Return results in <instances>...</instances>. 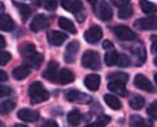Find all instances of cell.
I'll return each mask as SVG.
<instances>
[{
  "mask_svg": "<svg viewBox=\"0 0 157 127\" xmlns=\"http://www.w3.org/2000/svg\"><path fill=\"white\" fill-rule=\"evenodd\" d=\"M28 93H29L30 101L32 104H39V102H45L49 98V93L44 88L43 84L39 81H35L30 84Z\"/></svg>",
  "mask_w": 157,
  "mask_h": 127,
  "instance_id": "1",
  "label": "cell"
},
{
  "mask_svg": "<svg viewBox=\"0 0 157 127\" xmlns=\"http://www.w3.org/2000/svg\"><path fill=\"white\" fill-rule=\"evenodd\" d=\"M81 64L83 67L90 68V70L98 71L101 67V57L94 50H87L82 56Z\"/></svg>",
  "mask_w": 157,
  "mask_h": 127,
  "instance_id": "2",
  "label": "cell"
},
{
  "mask_svg": "<svg viewBox=\"0 0 157 127\" xmlns=\"http://www.w3.org/2000/svg\"><path fill=\"white\" fill-rule=\"evenodd\" d=\"M65 98L71 102H79V104H89L92 101L89 95L77 90H70L65 94Z\"/></svg>",
  "mask_w": 157,
  "mask_h": 127,
  "instance_id": "3",
  "label": "cell"
},
{
  "mask_svg": "<svg viewBox=\"0 0 157 127\" xmlns=\"http://www.w3.org/2000/svg\"><path fill=\"white\" fill-rule=\"evenodd\" d=\"M135 27L139 30H155L157 29V16H149L135 21Z\"/></svg>",
  "mask_w": 157,
  "mask_h": 127,
  "instance_id": "4",
  "label": "cell"
},
{
  "mask_svg": "<svg viewBox=\"0 0 157 127\" xmlns=\"http://www.w3.org/2000/svg\"><path fill=\"white\" fill-rule=\"evenodd\" d=\"M103 37V30L99 26H92L85 32V40L89 44H96Z\"/></svg>",
  "mask_w": 157,
  "mask_h": 127,
  "instance_id": "5",
  "label": "cell"
},
{
  "mask_svg": "<svg viewBox=\"0 0 157 127\" xmlns=\"http://www.w3.org/2000/svg\"><path fill=\"white\" fill-rule=\"evenodd\" d=\"M134 83L139 90L145 91V92H149V93L154 92V87H153V84H152V82L150 81L145 76H143L142 74L136 75L135 80H134Z\"/></svg>",
  "mask_w": 157,
  "mask_h": 127,
  "instance_id": "6",
  "label": "cell"
},
{
  "mask_svg": "<svg viewBox=\"0 0 157 127\" xmlns=\"http://www.w3.org/2000/svg\"><path fill=\"white\" fill-rule=\"evenodd\" d=\"M114 34L117 37H119L122 41H132L136 39V34L135 32L126 26H118L113 29Z\"/></svg>",
  "mask_w": 157,
  "mask_h": 127,
  "instance_id": "7",
  "label": "cell"
},
{
  "mask_svg": "<svg viewBox=\"0 0 157 127\" xmlns=\"http://www.w3.org/2000/svg\"><path fill=\"white\" fill-rule=\"evenodd\" d=\"M97 16L103 21H110L112 17V10L110 8L109 3L106 0H101V3L97 6Z\"/></svg>",
  "mask_w": 157,
  "mask_h": 127,
  "instance_id": "8",
  "label": "cell"
},
{
  "mask_svg": "<svg viewBox=\"0 0 157 127\" xmlns=\"http://www.w3.org/2000/svg\"><path fill=\"white\" fill-rule=\"evenodd\" d=\"M17 117H18V119H21V121L28 122V123H32V122H35L39 120L40 114L37 111L25 108V109H21V110L18 111Z\"/></svg>",
  "mask_w": 157,
  "mask_h": 127,
  "instance_id": "9",
  "label": "cell"
},
{
  "mask_svg": "<svg viewBox=\"0 0 157 127\" xmlns=\"http://www.w3.org/2000/svg\"><path fill=\"white\" fill-rule=\"evenodd\" d=\"M79 50V43L77 41H73L71 42L70 44L66 47V51L65 55H64V60L67 63H73L75 61V58H76V55L78 53Z\"/></svg>",
  "mask_w": 157,
  "mask_h": 127,
  "instance_id": "10",
  "label": "cell"
},
{
  "mask_svg": "<svg viewBox=\"0 0 157 127\" xmlns=\"http://www.w3.org/2000/svg\"><path fill=\"white\" fill-rule=\"evenodd\" d=\"M132 52L135 57V64L138 65V66L142 65V64L145 62V58H147L144 45H142L141 43H139L137 46H135V48L132 50Z\"/></svg>",
  "mask_w": 157,
  "mask_h": 127,
  "instance_id": "11",
  "label": "cell"
},
{
  "mask_svg": "<svg viewBox=\"0 0 157 127\" xmlns=\"http://www.w3.org/2000/svg\"><path fill=\"white\" fill-rule=\"evenodd\" d=\"M48 42L54 46H61L67 39V35L60 31H52L47 35Z\"/></svg>",
  "mask_w": 157,
  "mask_h": 127,
  "instance_id": "12",
  "label": "cell"
},
{
  "mask_svg": "<svg viewBox=\"0 0 157 127\" xmlns=\"http://www.w3.org/2000/svg\"><path fill=\"white\" fill-rule=\"evenodd\" d=\"M48 26V19L46 18L45 15H36V16L33 18L30 29L33 32H39V31L45 29Z\"/></svg>",
  "mask_w": 157,
  "mask_h": 127,
  "instance_id": "13",
  "label": "cell"
},
{
  "mask_svg": "<svg viewBox=\"0 0 157 127\" xmlns=\"http://www.w3.org/2000/svg\"><path fill=\"white\" fill-rule=\"evenodd\" d=\"M58 67H59L58 62L50 61L49 63H48L47 68H46V71L43 74L44 78L49 80V81H56L57 75H58Z\"/></svg>",
  "mask_w": 157,
  "mask_h": 127,
  "instance_id": "14",
  "label": "cell"
},
{
  "mask_svg": "<svg viewBox=\"0 0 157 127\" xmlns=\"http://www.w3.org/2000/svg\"><path fill=\"white\" fill-rule=\"evenodd\" d=\"M74 79H75V75L73 74V72H71L70 70H66V68H63L57 75L56 82H58L60 84H67L74 81Z\"/></svg>",
  "mask_w": 157,
  "mask_h": 127,
  "instance_id": "15",
  "label": "cell"
},
{
  "mask_svg": "<svg viewBox=\"0 0 157 127\" xmlns=\"http://www.w3.org/2000/svg\"><path fill=\"white\" fill-rule=\"evenodd\" d=\"M62 6L65 10L73 12L75 14L82 10V2L80 0H62Z\"/></svg>",
  "mask_w": 157,
  "mask_h": 127,
  "instance_id": "16",
  "label": "cell"
},
{
  "mask_svg": "<svg viewBox=\"0 0 157 127\" xmlns=\"http://www.w3.org/2000/svg\"><path fill=\"white\" fill-rule=\"evenodd\" d=\"M25 59H26V62H27V64H26V65H28L29 67L39 68L40 66H41L42 62H43L44 57H43V55H41L40 52L35 51V52L31 53L30 56L26 57Z\"/></svg>",
  "mask_w": 157,
  "mask_h": 127,
  "instance_id": "17",
  "label": "cell"
},
{
  "mask_svg": "<svg viewBox=\"0 0 157 127\" xmlns=\"http://www.w3.org/2000/svg\"><path fill=\"white\" fill-rule=\"evenodd\" d=\"M30 73H31V67L28 65H21L13 70L12 75L16 80H23L29 76Z\"/></svg>",
  "mask_w": 157,
  "mask_h": 127,
  "instance_id": "18",
  "label": "cell"
},
{
  "mask_svg": "<svg viewBox=\"0 0 157 127\" xmlns=\"http://www.w3.org/2000/svg\"><path fill=\"white\" fill-rule=\"evenodd\" d=\"M99 83H101V77L96 74L88 75L85 79V86L90 91H96L99 88Z\"/></svg>",
  "mask_w": 157,
  "mask_h": 127,
  "instance_id": "19",
  "label": "cell"
},
{
  "mask_svg": "<svg viewBox=\"0 0 157 127\" xmlns=\"http://www.w3.org/2000/svg\"><path fill=\"white\" fill-rule=\"evenodd\" d=\"M108 89L109 91L117 94L121 95V96H126L127 95V90L125 88V83L122 82H118V81H109L108 83Z\"/></svg>",
  "mask_w": 157,
  "mask_h": 127,
  "instance_id": "20",
  "label": "cell"
},
{
  "mask_svg": "<svg viewBox=\"0 0 157 127\" xmlns=\"http://www.w3.org/2000/svg\"><path fill=\"white\" fill-rule=\"evenodd\" d=\"M14 21L10 15L2 14L0 15V30L2 31H12L14 29Z\"/></svg>",
  "mask_w": 157,
  "mask_h": 127,
  "instance_id": "21",
  "label": "cell"
},
{
  "mask_svg": "<svg viewBox=\"0 0 157 127\" xmlns=\"http://www.w3.org/2000/svg\"><path fill=\"white\" fill-rule=\"evenodd\" d=\"M59 26L62 29H64L67 32L72 33V34H76L77 33V29L75 27L74 23L72 21H70L68 18H65V17H60L59 18Z\"/></svg>",
  "mask_w": 157,
  "mask_h": 127,
  "instance_id": "22",
  "label": "cell"
},
{
  "mask_svg": "<svg viewBox=\"0 0 157 127\" xmlns=\"http://www.w3.org/2000/svg\"><path fill=\"white\" fill-rule=\"evenodd\" d=\"M104 99H105L107 106H109L110 108L113 109V110H119V109H121V107H122L121 102L118 99V97H116L112 94H106L105 96H104Z\"/></svg>",
  "mask_w": 157,
  "mask_h": 127,
  "instance_id": "23",
  "label": "cell"
},
{
  "mask_svg": "<svg viewBox=\"0 0 157 127\" xmlns=\"http://www.w3.org/2000/svg\"><path fill=\"white\" fill-rule=\"evenodd\" d=\"M80 120H81V114L77 109L72 110L67 114V122H68V124L73 127L78 126L79 123H80Z\"/></svg>",
  "mask_w": 157,
  "mask_h": 127,
  "instance_id": "24",
  "label": "cell"
},
{
  "mask_svg": "<svg viewBox=\"0 0 157 127\" xmlns=\"http://www.w3.org/2000/svg\"><path fill=\"white\" fill-rule=\"evenodd\" d=\"M140 6L142 12L147 14H154L157 12V6L149 0H140Z\"/></svg>",
  "mask_w": 157,
  "mask_h": 127,
  "instance_id": "25",
  "label": "cell"
},
{
  "mask_svg": "<svg viewBox=\"0 0 157 127\" xmlns=\"http://www.w3.org/2000/svg\"><path fill=\"white\" fill-rule=\"evenodd\" d=\"M15 6H16L17 9H18V12L21 16V19H23L24 21H26L28 18H29L30 15H31V9H30L27 4L18 3V2H16Z\"/></svg>",
  "mask_w": 157,
  "mask_h": 127,
  "instance_id": "26",
  "label": "cell"
},
{
  "mask_svg": "<svg viewBox=\"0 0 157 127\" xmlns=\"http://www.w3.org/2000/svg\"><path fill=\"white\" fill-rule=\"evenodd\" d=\"M145 104V99L143 98L140 95H136V96H132V98L129 99V106L132 107L135 110H139V109L143 108Z\"/></svg>",
  "mask_w": 157,
  "mask_h": 127,
  "instance_id": "27",
  "label": "cell"
},
{
  "mask_svg": "<svg viewBox=\"0 0 157 127\" xmlns=\"http://www.w3.org/2000/svg\"><path fill=\"white\" fill-rule=\"evenodd\" d=\"M108 80L109 81H118V82H122V83H126L128 81V75L122 72L113 73V74H110L108 76Z\"/></svg>",
  "mask_w": 157,
  "mask_h": 127,
  "instance_id": "28",
  "label": "cell"
},
{
  "mask_svg": "<svg viewBox=\"0 0 157 127\" xmlns=\"http://www.w3.org/2000/svg\"><path fill=\"white\" fill-rule=\"evenodd\" d=\"M36 49H35V46L33 44H30V43H26V44H23V45L19 47V52L21 55L23 56L24 58L28 57L30 56L31 53L35 52Z\"/></svg>",
  "mask_w": 157,
  "mask_h": 127,
  "instance_id": "29",
  "label": "cell"
},
{
  "mask_svg": "<svg viewBox=\"0 0 157 127\" xmlns=\"http://www.w3.org/2000/svg\"><path fill=\"white\" fill-rule=\"evenodd\" d=\"M118 60V52L116 50H110L105 55V63L108 66H112L117 63Z\"/></svg>",
  "mask_w": 157,
  "mask_h": 127,
  "instance_id": "30",
  "label": "cell"
},
{
  "mask_svg": "<svg viewBox=\"0 0 157 127\" xmlns=\"http://www.w3.org/2000/svg\"><path fill=\"white\" fill-rule=\"evenodd\" d=\"M132 13H134L132 6L127 4V6H124L120 9V11H119V17L121 19H127L132 16Z\"/></svg>",
  "mask_w": 157,
  "mask_h": 127,
  "instance_id": "31",
  "label": "cell"
},
{
  "mask_svg": "<svg viewBox=\"0 0 157 127\" xmlns=\"http://www.w3.org/2000/svg\"><path fill=\"white\" fill-rule=\"evenodd\" d=\"M15 108V102L13 101H6L0 104V113L1 114H8Z\"/></svg>",
  "mask_w": 157,
  "mask_h": 127,
  "instance_id": "32",
  "label": "cell"
},
{
  "mask_svg": "<svg viewBox=\"0 0 157 127\" xmlns=\"http://www.w3.org/2000/svg\"><path fill=\"white\" fill-rule=\"evenodd\" d=\"M129 127H144V120L140 115H132L129 120Z\"/></svg>",
  "mask_w": 157,
  "mask_h": 127,
  "instance_id": "33",
  "label": "cell"
},
{
  "mask_svg": "<svg viewBox=\"0 0 157 127\" xmlns=\"http://www.w3.org/2000/svg\"><path fill=\"white\" fill-rule=\"evenodd\" d=\"M116 64H118L121 67H126L130 64V59L124 53H121V55H118V60Z\"/></svg>",
  "mask_w": 157,
  "mask_h": 127,
  "instance_id": "34",
  "label": "cell"
},
{
  "mask_svg": "<svg viewBox=\"0 0 157 127\" xmlns=\"http://www.w3.org/2000/svg\"><path fill=\"white\" fill-rule=\"evenodd\" d=\"M110 117H107V115H101L96 119V121L94 122V125L96 127H106L109 124L110 122Z\"/></svg>",
  "mask_w": 157,
  "mask_h": 127,
  "instance_id": "35",
  "label": "cell"
},
{
  "mask_svg": "<svg viewBox=\"0 0 157 127\" xmlns=\"http://www.w3.org/2000/svg\"><path fill=\"white\" fill-rule=\"evenodd\" d=\"M147 114L151 119L157 120V101L153 102L149 107H147Z\"/></svg>",
  "mask_w": 157,
  "mask_h": 127,
  "instance_id": "36",
  "label": "cell"
},
{
  "mask_svg": "<svg viewBox=\"0 0 157 127\" xmlns=\"http://www.w3.org/2000/svg\"><path fill=\"white\" fill-rule=\"evenodd\" d=\"M12 56L8 51H0V65H6L11 60Z\"/></svg>",
  "mask_w": 157,
  "mask_h": 127,
  "instance_id": "37",
  "label": "cell"
},
{
  "mask_svg": "<svg viewBox=\"0 0 157 127\" xmlns=\"http://www.w3.org/2000/svg\"><path fill=\"white\" fill-rule=\"evenodd\" d=\"M44 6L48 11H55L57 9V6H58V2H57V0H45L44 1Z\"/></svg>",
  "mask_w": 157,
  "mask_h": 127,
  "instance_id": "38",
  "label": "cell"
},
{
  "mask_svg": "<svg viewBox=\"0 0 157 127\" xmlns=\"http://www.w3.org/2000/svg\"><path fill=\"white\" fill-rule=\"evenodd\" d=\"M12 89L9 88L6 86H0V97H3V96H8L12 93Z\"/></svg>",
  "mask_w": 157,
  "mask_h": 127,
  "instance_id": "39",
  "label": "cell"
},
{
  "mask_svg": "<svg viewBox=\"0 0 157 127\" xmlns=\"http://www.w3.org/2000/svg\"><path fill=\"white\" fill-rule=\"evenodd\" d=\"M111 3L114 6H118V8H122L124 6H127L129 3V0H111Z\"/></svg>",
  "mask_w": 157,
  "mask_h": 127,
  "instance_id": "40",
  "label": "cell"
},
{
  "mask_svg": "<svg viewBox=\"0 0 157 127\" xmlns=\"http://www.w3.org/2000/svg\"><path fill=\"white\" fill-rule=\"evenodd\" d=\"M152 45H151V50L152 52H157V35H153L151 37Z\"/></svg>",
  "mask_w": 157,
  "mask_h": 127,
  "instance_id": "41",
  "label": "cell"
},
{
  "mask_svg": "<svg viewBox=\"0 0 157 127\" xmlns=\"http://www.w3.org/2000/svg\"><path fill=\"white\" fill-rule=\"evenodd\" d=\"M103 47H104V49L110 50V49H112V48H113V44H112V42L106 40L105 42H103Z\"/></svg>",
  "mask_w": 157,
  "mask_h": 127,
  "instance_id": "42",
  "label": "cell"
},
{
  "mask_svg": "<svg viewBox=\"0 0 157 127\" xmlns=\"http://www.w3.org/2000/svg\"><path fill=\"white\" fill-rule=\"evenodd\" d=\"M43 127H59V126H58V124H57L55 121H52V120H49V121L45 122V124L43 125Z\"/></svg>",
  "mask_w": 157,
  "mask_h": 127,
  "instance_id": "43",
  "label": "cell"
},
{
  "mask_svg": "<svg viewBox=\"0 0 157 127\" xmlns=\"http://www.w3.org/2000/svg\"><path fill=\"white\" fill-rule=\"evenodd\" d=\"M8 74L3 71L0 70V82H3V81H6L8 80Z\"/></svg>",
  "mask_w": 157,
  "mask_h": 127,
  "instance_id": "44",
  "label": "cell"
},
{
  "mask_svg": "<svg viewBox=\"0 0 157 127\" xmlns=\"http://www.w3.org/2000/svg\"><path fill=\"white\" fill-rule=\"evenodd\" d=\"M6 45V40H4V37H2V35H0V48H4Z\"/></svg>",
  "mask_w": 157,
  "mask_h": 127,
  "instance_id": "45",
  "label": "cell"
},
{
  "mask_svg": "<svg viewBox=\"0 0 157 127\" xmlns=\"http://www.w3.org/2000/svg\"><path fill=\"white\" fill-rule=\"evenodd\" d=\"M144 127H154V125L152 124V122L149 120V121L144 122Z\"/></svg>",
  "mask_w": 157,
  "mask_h": 127,
  "instance_id": "46",
  "label": "cell"
},
{
  "mask_svg": "<svg viewBox=\"0 0 157 127\" xmlns=\"http://www.w3.org/2000/svg\"><path fill=\"white\" fill-rule=\"evenodd\" d=\"M3 10H4V6H3V3H1V2H0V13H1Z\"/></svg>",
  "mask_w": 157,
  "mask_h": 127,
  "instance_id": "47",
  "label": "cell"
},
{
  "mask_svg": "<svg viewBox=\"0 0 157 127\" xmlns=\"http://www.w3.org/2000/svg\"><path fill=\"white\" fill-rule=\"evenodd\" d=\"M88 2H89V3H91V4H95L97 2V0H88Z\"/></svg>",
  "mask_w": 157,
  "mask_h": 127,
  "instance_id": "48",
  "label": "cell"
},
{
  "mask_svg": "<svg viewBox=\"0 0 157 127\" xmlns=\"http://www.w3.org/2000/svg\"><path fill=\"white\" fill-rule=\"evenodd\" d=\"M14 127H27L26 125H23V124H16Z\"/></svg>",
  "mask_w": 157,
  "mask_h": 127,
  "instance_id": "49",
  "label": "cell"
},
{
  "mask_svg": "<svg viewBox=\"0 0 157 127\" xmlns=\"http://www.w3.org/2000/svg\"><path fill=\"white\" fill-rule=\"evenodd\" d=\"M86 127H96V126H95V125H94V123H93V124H89V125H87Z\"/></svg>",
  "mask_w": 157,
  "mask_h": 127,
  "instance_id": "50",
  "label": "cell"
},
{
  "mask_svg": "<svg viewBox=\"0 0 157 127\" xmlns=\"http://www.w3.org/2000/svg\"><path fill=\"white\" fill-rule=\"evenodd\" d=\"M154 80H155V82L157 84V74H155V76H154Z\"/></svg>",
  "mask_w": 157,
  "mask_h": 127,
  "instance_id": "51",
  "label": "cell"
},
{
  "mask_svg": "<svg viewBox=\"0 0 157 127\" xmlns=\"http://www.w3.org/2000/svg\"><path fill=\"white\" fill-rule=\"evenodd\" d=\"M154 63H155V65L157 66V57L155 58V59H154Z\"/></svg>",
  "mask_w": 157,
  "mask_h": 127,
  "instance_id": "52",
  "label": "cell"
},
{
  "mask_svg": "<svg viewBox=\"0 0 157 127\" xmlns=\"http://www.w3.org/2000/svg\"><path fill=\"white\" fill-rule=\"evenodd\" d=\"M0 127H4L3 123H1V122H0Z\"/></svg>",
  "mask_w": 157,
  "mask_h": 127,
  "instance_id": "53",
  "label": "cell"
}]
</instances>
